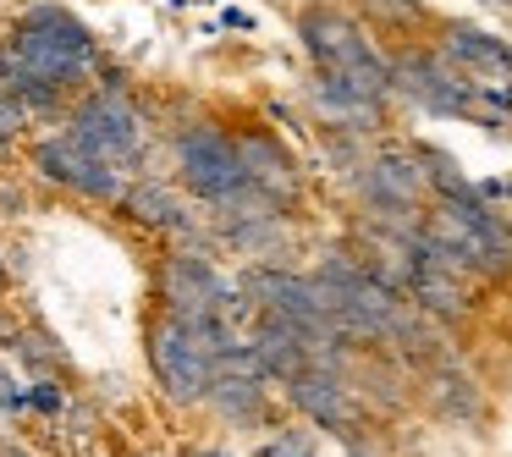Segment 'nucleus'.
Instances as JSON below:
<instances>
[{
	"label": "nucleus",
	"instance_id": "obj_1",
	"mask_svg": "<svg viewBox=\"0 0 512 457\" xmlns=\"http://www.w3.org/2000/svg\"><path fill=\"white\" fill-rule=\"evenodd\" d=\"M413 254L441 259L474 281H507L512 276V226L485 204V193L468 199H430L424 204Z\"/></svg>",
	"mask_w": 512,
	"mask_h": 457
},
{
	"label": "nucleus",
	"instance_id": "obj_2",
	"mask_svg": "<svg viewBox=\"0 0 512 457\" xmlns=\"http://www.w3.org/2000/svg\"><path fill=\"white\" fill-rule=\"evenodd\" d=\"M6 50L23 61L28 72H39L45 83H56L61 94H83L94 83V72L105 67V50L94 39V28L78 12H67L61 0H39L6 34Z\"/></svg>",
	"mask_w": 512,
	"mask_h": 457
},
{
	"label": "nucleus",
	"instance_id": "obj_3",
	"mask_svg": "<svg viewBox=\"0 0 512 457\" xmlns=\"http://www.w3.org/2000/svg\"><path fill=\"white\" fill-rule=\"evenodd\" d=\"M298 39L309 50V61L320 72H342V78L364 83L369 94L391 100V67H386V45L347 12L342 0H314L298 6Z\"/></svg>",
	"mask_w": 512,
	"mask_h": 457
},
{
	"label": "nucleus",
	"instance_id": "obj_4",
	"mask_svg": "<svg viewBox=\"0 0 512 457\" xmlns=\"http://www.w3.org/2000/svg\"><path fill=\"white\" fill-rule=\"evenodd\" d=\"M353 182V199L364 204L369 226H386V232H419L424 204H430V188H424V171L413 144H397V138H375V149L364 155V166L347 171Z\"/></svg>",
	"mask_w": 512,
	"mask_h": 457
},
{
	"label": "nucleus",
	"instance_id": "obj_5",
	"mask_svg": "<svg viewBox=\"0 0 512 457\" xmlns=\"http://www.w3.org/2000/svg\"><path fill=\"white\" fill-rule=\"evenodd\" d=\"M232 342L237 336L226 320L188 325V320L160 314V320H149V369H155L160 391L171 402H204V391L215 380V364H221V353Z\"/></svg>",
	"mask_w": 512,
	"mask_h": 457
},
{
	"label": "nucleus",
	"instance_id": "obj_6",
	"mask_svg": "<svg viewBox=\"0 0 512 457\" xmlns=\"http://www.w3.org/2000/svg\"><path fill=\"white\" fill-rule=\"evenodd\" d=\"M386 67H391V100H408L413 111L441 116V122L479 127V83L463 78L430 39L386 45Z\"/></svg>",
	"mask_w": 512,
	"mask_h": 457
},
{
	"label": "nucleus",
	"instance_id": "obj_7",
	"mask_svg": "<svg viewBox=\"0 0 512 457\" xmlns=\"http://www.w3.org/2000/svg\"><path fill=\"white\" fill-rule=\"evenodd\" d=\"M100 72H105V89L78 94L61 122H67V133L78 138V144H89L94 155H105V160L133 171L138 160L149 155V116L111 67H100Z\"/></svg>",
	"mask_w": 512,
	"mask_h": 457
},
{
	"label": "nucleus",
	"instance_id": "obj_8",
	"mask_svg": "<svg viewBox=\"0 0 512 457\" xmlns=\"http://www.w3.org/2000/svg\"><path fill=\"white\" fill-rule=\"evenodd\" d=\"M171 166H177V182L193 193L199 204H221L232 199L237 188H248V171L243 155H237V138L226 122H182L171 133Z\"/></svg>",
	"mask_w": 512,
	"mask_h": 457
},
{
	"label": "nucleus",
	"instance_id": "obj_9",
	"mask_svg": "<svg viewBox=\"0 0 512 457\" xmlns=\"http://www.w3.org/2000/svg\"><path fill=\"white\" fill-rule=\"evenodd\" d=\"M160 303H166L171 320H188V325H210V320H232V314L254 309L243 298V287L221 276L215 265H204L199 254H171L160 265Z\"/></svg>",
	"mask_w": 512,
	"mask_h": 457
},
{
	"label": "nucleus",
	"instance_id": "obj_10",
	"mask_svg": "<svg viewBox=\"0 0 512 457\" xmlns=\"http://www.w3.org/2000/svg\"><path fill=\"white\" fill-rule=\"evenodd\" d=\"M28 160H34V171L45 182H56V188H67V193H83V199H111L116 204V199H122V188H127V166L94 155V149L78 144L67 127L50 133V138H34Z\"/></svg>",
	"mask_w": 512,
	"mask_h": 457
},
{
	"label": "nucleus",
	"instance_id": "obj_11",
	"mask_svg": "<svg viewBox=\"0 0 512 457\" xmlns=\"http://www.w3.org/2000/svg\"><path fill=\"white\" fill-rule=\"evenodd\" d=\"M287 402L303 413L309 424H320V430H336V435H358L364 430V397H358L353 375L336 364H303L292 369L287 380Z\"/></svg>",
	"mask_w": 512,
	"mask_h": 457
},
{
	"label": "nucleus",
	"instance_id": "obj_12",
	"mask_svg": "<svg viewBox=\"0 0 512 457\" xmlns=\"http://www.w3.org/2000/svg\"><path fill=\"white\" fill-rule=\"evenodd\" d=\"M303 105L320 127H336V133H358V138H386L391 127V100L386 94H369L364 83L342 78V72H320L314 67L309 89H303Z\"/></svg>",
	"mask_w": 512,
	"mask_h": 457
},
{
	"label": "nucleus",
	"instance_id": "obj_13",
	"mask_svg": "<svg viewBox=\"0 0 512 457\" xmlns=\"http://www.w3.org/2000/svg\"><path fill=\"white\" fill-rule=\"evenodd\" d=\"M430 45L441 50L463 78H474V83H512V45L501 34H490V28L463 23V17H435Z\"/></svg>",
	"mask_w": 512,
	"mask_h": 457
},
{
	"label": "nucleus",
	"instance_id": "obj_14",
	"mask_svg": "<svg viewBox=\"0 0 512 457\" xmlns=\"http://www.w3.org/2000/svg\"><path fill=\"white\" fill-rule=\"evenodd\" d=\"M232 138H237V155H243L248 182H254L259 193H270V199H281L287 210H298V199H303V171H298V160H292V149L281 144V138L270 133L265 122L232 127Z\"/></svg>",
	"mask_w": 512,
	"mask_h": 457
},
{
	"label": "nucleus",
	"instance_id": "obj_15",
	"mask_svg": "<svg viewBox=\"0 0 512 457\" xmlns=\"http://www.w3.org/2000/svg\"><path fill=\"white\" fill-rule=\"evenodd\" d=\"M474 276H463V270L441 265V259H424L413 265V281H408V303L419 314H430L435 325H457L474 314Z\"/></svg>",
	"mask_w": 512,
	"mask_h": 457
},
{
	"label": "nucleus",
	"instance_id": "obj_16",
	"mask_svg": "<svg viewBox=\"0 0 512 457\" xmlns=\"http://www.w3.org/2000/svg\"><path fill=\"white\" fill-rule=\"evenodd\" d=\"M347 12L380 39V45H408V39H430L435 28V6L430 0H342Z\"/></svg>",
	"mask_w": 512,
	"mask_h": 457
},
{
	"label": "nucleus",
	"instance_id": "obj_17",
	"mask_svg": "<svg viewBox=\"0 0 512 457\" xmlns=\"http://www.w3.org/2000/svg\"><path fill=\"white\" fill-rule=\"evenodd\" d=\"M116 210L133 215V221L149 226V232H188V204H182V193L171 188V182H160V177L127 182L122 199H116Z\"/></svg>",
	"mask_w": 512,
	"mask_h": 457
},
{
	"label": "nucleus",
	"instance_id": "obj_18",
	"mask_svg": "<svg viewBox=\"0 0 512 457\" xmlns=\"http://www.w3.org/2000/svg\"><path fill=\"white\" fill-rule=\"evenodd\" d=\"M424 402H430L441 419H457V424L485 419V391H479V380H468L463 369H452L446 358L424 369Z\"/></svg>",
	"mask_w": 512,
	"mask_h": 457
},
{
	"label": "nucleus",
	"instance_id": "obj_19",
	"mask_svg": "<svg viewBox=\"0 0 512 457\" xmlns=\"http://www.w3.org/2000/svg\"><path fill=\"white\" fill-rule=\"evenodd\" d=\"M413 155H419L430 199H468V193H479L474 182H468V171L457 166V155H446V149H435V144H413Z\"/></svg>",
	"mask_w": 512,
	"mask_h": 457
},
{
	"label": "nucleus",
	"instance_id": "obj_20",
	"mask_svg": "<svg viewBox=\"0 0 512 457\" xmlns=\"http://www.w3.org/2000/svg\"><path fill=\"white\" fill-rule=\"evenodd\" d=\"M23 127H28V111L0 89V155H12V144L23 138Z\"/></svg>",
	"mask_w": 512,
	"mask_h": 457
},
{
	"label": "nucleus",
	"instance_id": "obj_21",
	"mask_svg": "<svg viewBox=\"0 0 512 457\" xmlns=\"http://www.w3.org/2000/svg\"><path fill=\"white\" fill-rule=\"evenodd\" d=\"M28 402H34V408H45V413L61 408V397H56V386H50V380H39V386L28 391Z\"/></svg>",
	"mask_w": 512,
	"mask_h": 457
},
{
	"label": "nucleus",
	"instance_id": "obj_22",
	"mask_svg": "<svg viewBox=\"0 0 512 457\" xmlns=\"http://www.w3.org/2000/svg\"><path fill=\"white\" fill-rule=\"evenodd\" d=\"M0 457H34L28 446H17V441H0Z\"/></svg>",
	"mask_w": 512,
	"mask_h": 457
},
{
	"label": "nucleus",
	"instance_id": "obj_23",
	"mask_svg": "<svg viewBox=\"0 0 512 457\" xmlns=\"http://www.w3.org/2000/svg\"><path fill=\"white\" fill-rule=\"evenodd\" d=\"M485 6H496V12H512V0H485Z\"/></svg>",
	"mask_w": 512,
	"mask_h": 457
},
{
	"label": "nucleus",
	"instance_id": "obj_24",
	"mask_svg": "<svg viewBox=\"0 0 512 457\" xmlns=\"http://www.w3.org/2000/svg\"><path fill=\"white\" fill-rule=\"evenodd\" d=\"M0 287H6V259H0Z\"/></svg>",
	"mask_w": 512,
	"mask_h": 457
},
{
	"label": "nucleus",
	"instance_id": "obj_25",
	"mask_svg": "<svg viewBox=\"0 0 512 457\" xmlns=\"http://www.w3.org/2000/svg\"><path fill=\"white\" fill-rule=\"evenodd\" d=\"M298 6H314V0H298Z\"/></svg>",
	"mask_w": 512,
	"mask_h": 457
}]
</instances>
